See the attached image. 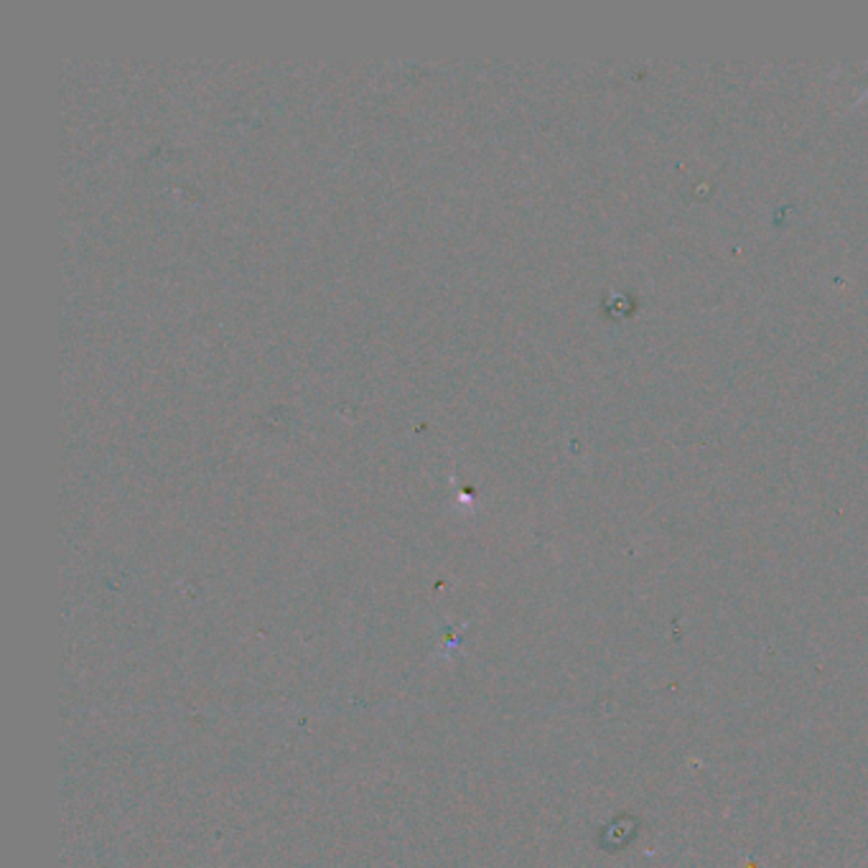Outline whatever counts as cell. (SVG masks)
Wrapping results in <instances>:
<instances>
[{"mask_svg":"<svg viewBox=\"0 0 868 868\" xmlns=\"http://www.w3.org/2000/svg\"><path fill=\"white\" fill-rule=\"evenodd\" d=\"M864 94H868V87H866V90H864Z\"/></svg>","mask_w":868,"mask_h":868,"instance_id":"cell-1","label":"cell"}]
</instances>
